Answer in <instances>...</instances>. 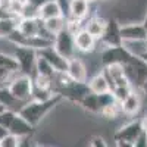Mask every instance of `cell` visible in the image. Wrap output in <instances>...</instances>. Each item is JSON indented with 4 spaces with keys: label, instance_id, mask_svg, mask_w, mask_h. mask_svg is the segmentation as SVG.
<instances>
[{
    "label": "cell",
    "instance_id": "6da1fadb",
    "mask_svg": "<svg viewBox=\"0 0 147 147\" xmlns=\"http://www.w3.org/2000/svg\"><path fill=\"white\" fill-rule=\"evenodd\" d=\"M62 100H63V99H62L59 94L53 96L52 99H49V100H46V102L30 100L28 103H25V105L19 109L18 115L22 116L30 125L37 127Z\"/></svg>",
    "mask_w": 147,
    "mask_h": 147
},
{
    "label": "cell",
    "instance_id": "7a4b0ae2",
    "mask_svg": "<svg viewBox=\"0 0 147 147\" xmlns=\"http://www.w3.org/2000/svg\"><path fill=\"white\" fill-rule=\"evenodd\" d=\"M9 93L15 97V99L25 105L30 100H32V90H34V84L32 78L28 75H22V74H16L13 80L10 81V84L6 87Z\"/></svg>",
    "mask_w": 147,
    "mask_h": 147
},
{
    "label": "cell",
    "instance_id": "3957f363",
    "mask_svg": "<svg viewBox=\"0 0 147 147\" xmlns=\"http://www.w3.org/2000/svg\"><path fill=\"white\" fill-rule=\"evenodd\" d=\"M132 53H129L124 46H118V47H105L100 56H99V62L102 68L110 66V65H122L127 66L129 63V60L132 59Z\"/></svg>",
    "mask_w": 147,
    "mask_h": 147
},
{
    "label": "cell",
    "instance_id": "277c9868",
    "mask_svg": "<svg viewBox=\"0 0 147 147\" xmlns=\"http://www.w3.org/2000/svg\"><path fill=\"white\" fill-rule=\"evenodd\" d=\"M13 57L18 62V68H19V74L22 75H28L32 77V74L35 71V62H37V50L30 47H19V46H13V52H12Z\"/></svg>",
    "mask_w": 147,
    "mask_h": 147
},
{
    "label": "cell",
    "instance_id": "5b68a950",
    "mask_svg": "<svg viewBox=\"0 0 147 147\" xmlns=\"http://www.w3.org/2000/svg\"><path fill=\"white\" fill-rule=\"evenodd\" d=\"M124 68L132 88H141V85L147 81V60L140 56H132L129 63Z\"/></svg>",
    "mask_w": 147,
    "mask_h": 147
},
{
    "label": "cell",
    "instance_id": "8992f818",
    "mask_svg": "<svg viewBox=\"0 0 147 147\" xmlns=\"http://www.w3.org/2000/svg\"><path fill=\"white\" fill-rule=\"evenodd\" d=\"M55 93L59 94L62 99H66L75 105H80L81 100L84 99L87 94H90V88L87 82H71L65 87H60V88H55Z\"/></svg>",
    "mask_w": 147,
    "mask_h": 147
},
{
    "label": "cell",
    "instance_id": "52a82bcc",
    "mask_svg": "<svg viewBox=\"0 0 147 147\" xmlns=\"http://www.w3.org/2000/svg\"><path fill=\"white\" fill-rule=\"evenodd\" d=\"M53 47L59 55H62L68 60L77 56V47H75V40H74V34L68 30H63L62 32H59L55 37Z\"/></svg>",
    "mask_w": 147,
    "mask_h": 147
},
{
    "label": "cell",
    "instance_id": "ba28073f",
    "mask_svg": "<svg viewBox=\"0 0 147 147\" xmlns=\"http://www.w3.org/2000/svg\"><path fill=\"white\" fill-rule=\"evenodd\" d=\"M144 131L141 127V121H131L128 124L122 125L119 129H116V132L113 134V140L115 141H128V143H136L138 140V137L141 136Z\"/></svg>",
    "mask_w": 147,
    "mask_h": 147
},
{
    "label": "cell",
    "instance_id": "9c48e42d",
    "mask_svg": "<svg viewBox=\"0 0 147 147\" xmlns=\"http://www.w3.org/2000/svg\"><path fill=\"white\" fill-rule=\"evenodd\" d=\"M121 25L116 18H109L106 24V30L99 40L105 47H118L122 46V38H121Z\"/></svg>",
    "mask_w": 147,
    "mask_h": 147
},
{
    "label": "cell",
    "instance_id": "30bf717a",
    "mask_svg": "<svg viewBox=\"0 0 147 147\" xmlns=\"http://www.w3.org/2000/svg\"><path fill=\"white\" fill-rule=\"evenodd\" d=\"M121 38H122V43L147 41V28L143 25V22L122 24L121 25Z\"/></svg>",
    "mask_w": 147,
    "mask_h": 147
},
{
    "label": "cell",
    "instance_id": "8fae6325",
    "mask_svg": "<svg viewBox=\"0 0 147 147\" xmlns=\"http://www.w3.org/2000/svg\"><path fill=\"white\" fill-rule=\"evenodd\" d=\"M59 16H65L63 6L60 0H46V2L37 6V18L41 21H49Z\"/></svg>",
    "mask_w": 147,
    "mask_h": 147
},
{
    "label": "cell",
    "instance_id": "7c38bea8",
    "mask_svg": "<svg viewBox=\"0 0 147 147\" xmlns=\"http://www.w3.org/2000/svg\"><path fill=\"white\" fill-rule=\"evenodd\" d=\"M66 75L74 81V82H87L88 71L85 66L84 60L78 56L72 57L68 60V68H66Z\"/></svg>",
    "mask_w": 147,
    "mask_h": 147
},
{
    "label": "cell",
    "instance_id": "4fadbf2b",
    "mask_svg": "<svg viewBox=\"0 0 147 147\" xmlns=\"http://www.w3.org/2000/svg\"><path fill=\"white\" fill-rule=\"evenodd\" d=\"M37 53H38L40 57L46 59L47 62L53 66V69H55L57 74H60V72H66V68H68V59H65L62 55H59V53L55 50V47H53V46L46 47V49H43V50H38Z\"/></svg>",
    "mask_w": 147,
    "mask_h": 147
},
{
    "label": "cell",
    "instance_id": "5bb4252c",
    "mask_svg": "<svg viewBox=\"0 0 147 147\" xmlns=\"http://www.w3.org/2000/svg\"><path fill=\"white\" fill-rule=\"evenodd\" d=\"M74 40H75L77 52H81V53H93L96 50L97 40L94 38V37L88 31H85L84 28L80 30L77 34H74Z\"/></svg>",
    "mask_w": 147,
    "mask_h": 147
},
{
    "label": "cell",
    "instance_id": "9a60e30c",
    "mask_svg": "<svg viewBox=\"0 0 147 147\" xmlns=\"http://www.w3.org/2000/svg\"><path fill=\"white\" fill-rule=\"evenodd\" d=\"M106 24H107V19H105L103 16L93 15V16H90L87 21L84 22V30L88 31L94 38L99 41L102 38L105 30H106Z\"/></svg>",
    "mask_w": 147,
    "mask_h": 147
},
{
    "label": "cell",
    "instance_id": "2e32d148",
    "mask_svg": "<svg viewBox=\"0 0 147 147\" xmlns=\"http://www.w3.org/2000/svg\"><path fill=\"white\" fill-rule=\"evenodd\" d=\"M68 10H69V18L82 21L90 15V3L88 0H71L68 3Z\"/></svg>",
    "mask_w": 147,
    "mask_h": 147
},
{
    "label": "cell",
    "instance_id": "e0dca14e",
    "mask_svg": "<svg viewBox=\"0 0 147 147\" xmlns=\"http://www.w3.org/2000/svg\"><path fill=\"white\" fill-rule=\"evenodd\" d=\"M119 106H121V113H124L127 116L137 115L140 112V109H141V96L136 90H132V93L124 102H121Z\"/></svg>",
    "mask_w": 147,
    "mask_h": 147
},
{
    "label": "cell",
    "instance_id": "ac0fdd59",
    "mask_svg": "<svg viewBox=\"0 0 147 147\" xmlns=\"http://www.w3.org/2000/svg\"><path fill=\"white\" fill-rule=\"evenodd\" d=\"M34 128L35 127L30 125L22 116H19L16 113L13 122H12V125L9 127V134H12V136H15L18 138H25V137L31 136V134L34 132Z\"/></svg>",
    "mask_w": 147,
    "mask_h": 147
},
{
    "label": "cell",
    "instance_id": "d6986e66",
    "mask_svg": "<svg viewBox=\"0 0 147 147\" xmlns=\"http://www.w3.org/2000/svg\"><path fill=\"white\" fill-rule=\"evenodd\" d=\"M87 85H88V88H90V93L97 94V96H99V94H105V93L112 90V88H110V84H109L107 78L105 77V74L102 71L96 72L94 75L88 80Z\"/></svg>",
    "mask_w": 147,
    "mask_h": 147
},
{
    "label": "cell",
    "instance_id": "ffe728a7",
    "mask_svg": "<svg viewBox=\"0 0 147 147\" xmlns=\"http://www.w3.org/2000/svg\"><path fill=\"white\" fill-rule=\"evenodd\" d=\"M43 22H44L46 31L52 37H56L59 32L66 30V16H59V18L49 19V21H43Z\"/></svg>",
    "mask_w": 147,
    "mask_h": 147
},
{
    "label": "cell",
    "instance_id": "44dd1931",
    "mask_svg": "<svg viewBox=\"0 0 147 147\" xmlns=\"http://www.w3.org/2000/svg\"><path fill=\"white\" fill-rule=\"evenodd\" d=\"M80 106L84 109V110H87V112L90 113H96V115H100L102 112V109H100V103H99V96L97 94H87L84 97V99L81 100Z\"/></svg>",
    "mask_w": 147,
    "mask_h": 147
},
{
    "label": "cell",
    "instance_id": "7402d4cb",
    "mask_svg": "<svg viewBox=\"0 0 147 147\" xmlns=\"http://www.w3.org/2000/svg\"><path fill=\"white\" fill-rule=\"evenodd\" d=\"M38 55V53H37ZM34 74H37V75H43V77H47V78H53L55 80V77H56V71L53 69V66L47 62L46 59H43V57H37V62H35V71H34ZM32 74V75H34Z\"/></svg>",
    "mask_w": 147,
    "mask_h": 147
},
{
    "label": "cell",
    "instance_id": "603a6c76",
    "mask_svg": "<svg viewBox=\"0 0 147 147\" xmlns=\"http://www.w3.org/2000/svg\"><path fill=\"white\" fill-rule=\"evenodd\" d=\"M18 22H19V18L0 19V38L7 40V37L18 30Z\"/></svg>",
    "mask_w": 147,
    "mask_h": 147
},
{
    "label": "cell",
    "instance_id": "cb8c5ba5",
    "mask_svg": "<svg viewBox=\"0 0 147 147\" xmlns=\"http://www.w3.org/2000/svg\"><path fill=\"white\" fill-rule=\"evenodd\" d=\"M0 68L9 69L12 72H19L18 62H16V59L13 57V55H12V53L0 52Z\"/></svg>",
    "mask_w": 147,
    "mask_h": 147
},
{
    "label": "cell",
    "instance_id": "d4e9b609",
    "mask_svg": "<svg viewBox=\"0 0 147 147\" xmlns=\"http://www.w3.org/2000/svg\"><path fill=\"white\" fill-rule=\"evenodd\" d=\"M0 103L5 105L7 109L15 110V112H16L15 105H18L19 102H18V100L15 99V97L9 93V90H7V88H0ZM21 105H22V103H21Z\"/></svg>",
    "mask_w": 147,
    "mask_h": 147
},
{
    "label": "cell",
    "instance_id": "484cf974",
    "mask_svg": "<svg viewBox=\"0 0 147 147\" xmlns=\"http://www.w3.org/2000/svg\"><path fill=\"white\" fill-rule=\"evenodd\" d=\"M132 90H136V88H132L131 85H125V87H115V88L112 90V94L115 96L116 102L121 103V102H124L127 97L132 93Z\"/></svg>",
    "mask_w": 147,
    "mask_h": 147
},
{
    "label": "cell",
    "instance_id": "4316f807",
    "mask_svg": "<svg viewBox=\"0 0 147 147\" xmlns=\"http://www.w3.org/2000/svg\"><path fill=\"white\" fill-rule=\"evenodd\" d=\"M16 113H18V112H15V110L7 109L6 112H3L2 115H0V125H2L3 128H6V129L9 131V127L12 125V122H13Z\"/></svg>",
    "mask_w": 147,
    "mask_h": 147
},
{
    "label": "cell",
    "instance_id": "83f0119b",
    "mask_svg": "<svg viewBox=\"0 0 147 147\" xmlns=\"http://www.w3.org/2000/svg\"><path fill=\"white\" fill-rule=\"evenodd\" d=\"M99 103H100V109L103 110L105 107H109V106H112V105H115L118 102L115 99V96L112 94V91H107L105 94H99Z\"/></svg>",
    "mask_w": 147,
    "mask_h": 147
},
{
    "label": "cell",
    "instance_id": "f1b7e54d",
    "mask_svg": "<svg viewBox=\"0 0 147 147\" xmlns=\"http://www.w3.org/2000/svg\"><path fill=\"white\" fill-rule=\"evenodd\" d=\"M119 113H121V106H119V103H115L109 107H105L100 115L106 119H115V118H118Z\"/></svg>",
    "mask_w": 147,
    "mask_h": 147
},
{
    "label": "cell",
    "instance_id": "f546056e",
    "mask_svg": "<svg viewBox=\"0 0 147 147\" xmlns=\"http://www.w3.org/2000/svg\"><path fill=\"white\" fill-rule=\"evenodd\" d=\"M0 147H22V138L7 134L3 140H0Z\"/></svg>",
    "mask_w": 147,
    "mask_h": 147
},
{
    "label": "cell",
    "instance_id": "4dcf8cb0",
    "mask_svg": "<svg viewBox=\"0 0 147 147\" xmlns=\"http://www.w3.org/2000/svg\"><path fill=\"white\" fill-rule=\"evenodd\" d=\"M90 146H91V147H109V146H107V143L105 141V138H103V137H100V136L93 137V138H91Z\"/></svg>",
    "mask_w": 147,
    "mask_h": 147
},
{
    "label": "cell",
    "instance_id": "1f68e13d",
    "mask_svg": "<svg viewBox=\"0 0 147 147\" xmlns=\"http://www.w3.org/2000/svg\"><path fill=\"white\" fill-rule=\"evenodd\" d=\"M134 147H147V132H143L138 140L134 143Z\"/></svg>",
    "mask_w": 147,
    "mask_h": 147
},
{
    "label": "cell",
    "instance_id": "d6a6232c",
    "mask_svg": "<svg viewBox=\"0 0 147 147\" xmlns=\"http://www.w3.org/2000/svg\"><path fill=\"white\" fill-rule=\"evenodd\" d=\"M115 143H116V147H134V144L128 141H115Z\"/></svg>",
    "mask_w": 147,
    "mask_h": 147
},
{
    "label": "cell",
    "instance_id": "836d02e7",
    "mask_svg": "<svg viewBox=\"0 0 147 147\" xmlns=\"http://www.w3.org/2000/svg\"><path fill=\"white\" fill-rule=\"evenodd\" d=\"M140 121H141V127H143V131H144V132H147V115H144V116H143Z\"/></svg>",
    "mask_w": 147,
    "mask_h": 147
},
{
    "label": "cell",
    "instance_id": "e575fe53",
    "mask_svg": "<svg viewBox=\"0 0 147 147\" xmlns=\"http://www.w3.org/2000/svg\"><path fill=\"white\" fill-rule=\"evenodd\" d=\"M7 134H9V131H7L6 128H3L2 125H0V140H3V138L7 136Z\"/></svg>",
    "mask_w": 147,
    "mask_h": 147
},
{
    "label": "cell",
    "instance_id": "d590c367",
    "mask_svg": "<svg viewBox=\"0 0 147 147\" xmlns=\"http://www.w3.org/2000/svg\"><path fill=\"white\" fill-rule=\"evenodd\" d=\"M140 90L143 91V94H146V96H147V81H146V82L141 85V88H140Z\"/></svg>",
    "mask_w": 147,
    "mask_h": 147
},
{
    "label": "cell",
    "instance_id": "8d00e7d4",
    "mask_svg": "<svg viewBox=\"0 0 147 147\" xmlns=\"http://www.w3.org/2000/svg\"><path fill=\"white\" fill-rule=\"evenodd\" d=\"M6 110H7V107H6L5 105H2V103H0V115H2L3 112H6Z\"/></svg>",
    "mask_w": 147,
    "mask_h": 147
},
{
    "label": "cell",
    "instance_id": "74e56055",
    "mask_svg": "<svg viewBox=\"0 0 147 147\" xmlns=\"http://www.w3.org/2000/svg\"><path fill=\"white\" fill-rule=\"evenodd\" d=\"M28 147H44V146H41L40 143H31Z\"/></svg>",
    "mask_w": 147,
    "mask_h": 147
},
{
    "label": "cell",
    "instance_id": "f35d334b",
    "mask_svg": "<svg viewBox=\"0 0 147 147\" xmlns=\"http://www.w3.org/2000/svg\"><path fill=\"white\" fill-rule=\"evenodd\" d=\"M143 25L147 28V12H146V15H144V19H143Z\"/></svg>",
    "mask_w": 147,
    "mask_h": 147
},
{
    "label": "cell",
    "instance_id": "ab89813d",
    "mask_svg": "<svg viewBox=\"0 0 147 147\" xmlns=\"http://www.w3.org/2000/svg\"><path fill=\"white\" fill-rule=\"evenodd\" d=\"M28 2H30V3H34V2H35V0H28Z\"/></svg>",
    "mask_w": 147,
    "mask_h": 147
},
{
    "label": "cell",
    "instance_id": "60d3db41",
    "mask_svg": "<svg viewBox=\"0 0 147 147\" xmlns=\"http://www.w3.org/2000/svg\"><path fill=\"white\" fill-rule=\"evenodd\" d=\"M66 2H68V3H69V2H71V0H66Z\"/></svg>",
    "mask_w": 147,
    "mask_h": 147
},
{
    "label": "cell",
    "instance_id": "b9f144b4",
    "mask_svg": "<svg viewBox=\"0 0 147 147\" xmlns=\"http://www.w3.org/2000/svg\"><path fill=\"white\" fill-rule=\"evenodd\" d=\"M88 147H91V146H88Z\"/></svg>",
    "mask_w": 147,
    "mask_h": 147
}]
</instances>
